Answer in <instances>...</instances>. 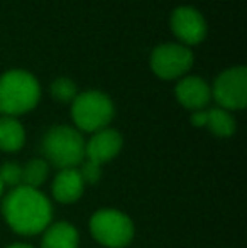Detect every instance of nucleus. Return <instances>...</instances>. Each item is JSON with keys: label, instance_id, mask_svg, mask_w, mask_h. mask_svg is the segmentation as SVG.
Segmentation results:
<instances>
[{"label": "nucleus", "instance_id": "obj_21", "mask_svg": "<svg viewBox=\"0 0 247 248\" xmlns=\"http://www.w3.org/2000/svg\"><path fill=\"white\" fill-rule=\"evenodd\" d=\"M2 193H3V184H2V181H0V198H2Z\"/></svg>", "mask_w": 247, "mask_h": 248}, {"label": "nucleus", "instance_id": "obj_13", "mask_svg": "<svg viewBox=\"0 0 247 248\" xmlns=\"http://www.w3.org/2000/svg\"><path fill=\"white\" fill-rule=\"evenodd\" d=\"M26 134L19 122L14 117L0 118V149L5 152H16L22 149Z\"/></svg>", "mask_w": 247, "mask_h": 248}, {"label": "nucleus", "instance_id": "obj_15", "mask_svg": "<svg viewBox=\"0 0 247 248\" xmlns=\"http://www.w3.org/2000/svg\"><path fill=\"white\" fill-rule=\"evenodd\" d=\"M48 177V164L41 159H34L22 167V186L37 189Z\"/></svg>", "mask_w": 247, "mask_h": 248}, {"label": "nucleus", "instance_id": "obj_14", "mask_svg": "<svg viewBox=\"0 0 247 248\" xmlns=\"http://www.w3.org/2000/svg\"><path fill=\"white\" fill-rule=\"evenodd\" d=\"M217 137H231L235 132V120L224 108L207 110V125Z\"/></svg>", "mask_w": 247, "mask_h": 248}, {"label": "nucleus", "instance_id": "obj_19", "mask_svg": "<svg viewBox=\"0 0 247 248\" xmlns=\"http://www.w3.org/2000/svg\"><path fill=\"white\" fill-rule=\"evenodd\" d=\"M191 124L195 127H205L207 125V110H198L191 115Z\"/></svg>", "mask_w": 247, "mask_h": 248}, {"label": "nucleus", "instance_id": "obj_2", "mask_svg": "<svg viewBox=\"0 0 247 248\" xmlns=\"http://www.w3.org/2000/svg\"><path fill=\"white\" fill-rule=\"evenodd\" d=\"M39 96V83L31 73L12 69L0 76V111L5 117H16L33 110Z\"/></svg>", "mask_w": 247, "mask_h": 248}, {"label": "nucleus", "instance_id": "obj_7", "mask_svg": "<svg viewBox=\"0 0 247 248\" xmlns=\"http://www.w3.org/2000/svg\"><path fill=\"white\" fill-rule=\"evenodd\" d=\"M193 64V54L180 44H163L151 54V68L159 78L175 79L185 75Z\"/></svg>", "mask_w": 247, "mask_h": 248}, {"label": "nucleus", "instance_id": "obj_8", "mask_svg": "<svg viewBox=\"0 0 247 248\" xmlns=\"http://www.w3.org/2000/svg\"><path fill=\"white\" fill-rule=\"evenodd\" d=\"M173 32L186 44H198L207 36L205 19L193 7H178L171 16Z\"/></svg>", "mask_w": 247, "mask_h": 248}, {"label": "nucleus", "instance_id": "obj_4", "mask_svg": "<svg viewBox=\"0 0 247 248\" xmlns=\"http://www.w3.org/2000/svg\"><path fill=\"white\" fill-rule=\"evenodd\" d=\"M71 115L75 124L85 132H99L110 124L114 103L100 92H85L73 100Z\"/></svg>", "mask_w": 247, "mask_h": 248}, {"label": "nucleus", "instance_id": "obj_20", "mask_svg": "<svg viewBox=\"0 0 247 248\" xmlns=\"http://www.w3.org/2000/svg\"><path fill=\"white\" fill-rule=\"evenodd\" d=\"M7 248H33L31 245H26V243H14V245L7 247Z\"/></svg>", "mask_w": 247, "mask_h": 248}, {"label": "nucleus", "instance_id": "obj_6", "mask_svg": "<svg viewBox=\"0 0 247 248\" xmlns=\"http://www.w3.org/2000/svg\"><path fill=\"white\" fill-rule=\"evenodd\" d=\"M212 93L224 110H242L247 103V69L237 66L224 71L215 79Z\"/></svg>", "mask_w": 247, "mask_h": 248}, {"label": "nucleus", "instance_id": "obj_9", "mask_svg": "<svg viewBox=\"0 0 247 248\" xmlns=\"http://www.w3.org/2000/svg\"><path fill=\"white\" fill-rule=\"evenodd\" d=\"M120 149H122V135L112 128H102L85 145V155L88 160L102 166L103 162L114 159L120 152Z\"/></svg>", "mask_w": 247, "mask_h": 248}, {"label": "nucleus", "instance_id": "obj_10", "mask_svg": "<svg viewBox=\"0 0 247 248\" xmlns=\"http://www.w3.org/2000/svg\"><path fill=\"white\" fill-rule=\"evenodd\" d=\"M210 88L200 76L183 78L176 86V98L185 108L190 110H203L210 101Z\"/></svg>", "mask_w": 247, "mask_h": 248}, {"label": "nucleus", "instance_id": "obj_12", "mask_svg": "<svg viewBox=\"0 0 247 248\" xmlns=\"http://www.w3.org/2000/svg\"><path fill=\"white\" fill-rule=\"evenodd\" d=\"M80 236L73 225L66 221L54 223L43 236V248H78Z\"/></svg>", "mask_w": 247, "mask_h": 248}, {"label": "nucleus", "instance_id": "obj_11", "mask_svg": "<svg viewBox=\"0 0 247 248\" xmlns=\"http://www.w3.org/2000/svg\"><path fill=\"white\" fill-rule=\"evenodd\" d=\"M83 187H85V183L76 167L61 169V172L53 183V196L60 202H75L82 198Z\"/></svg>", "mask_w": 247, "mask_h": 248}, {"label": "nucleus", "instance_id": "obj_1", "mask_svg": "<svg viewBox=\"0 0 247 248\" xmlns=\"http://www.w3.org/2000/svg\"><path fill=\"white\" fill-rule=\"evenodd\" d=\"M2 213L10 228L20 235H36L44 232L53 218V209L48 198L27 186L14 187L3 198Z\"/></svg>", "mask_w": 247, "mask_h": 248}, {"label": "nucleus", "instance_id": "obj_3", "mask_svg": "<svg viewBox=\"0 0 247 248\" xmlns=\"http://www.w3.org/2000/svg\"><path fill=\"white\" fill-rule=\"evenodd\" d=\"M44 155L60 169L76 167L85 159V140L75 128L60 125L53 127L43 140Z\"/></svg>", "mask_w": 247, "mask_h": 248}, {"label": "nucleus", "instance_id": "obj_18", "mask_svg": "<svg viewBox=\"0 0 247 248\" xmlns=\"http://www.w3.org/2000/svg\"><path fill=\"white\" fill-rule=\"evenodd\" d=\"M80 176H82L83 183L88 184H95L97 181L102 176V169H100V164L92 162V160L86 159L85 162H82V167H80Z\"/></svg>", "mask_w": 247, "mask_h": 248}, {"label": "nucleus", "instance_id": "obj_16", "mask_svg": "<svg viewBox=\"0 0 247 248\" xmlns=\"http://www.w3.org/2000/svg\"><path fill=\"white\" fill-rule=\"evenodd\" d=\"M51 95H53L54 100L61 101V103L73 101L76 98V85L68 78H60L51 86Z\"/></svg>", "mask_w": 247, "mask_h": 248}, {"label": "nucleus", "instance_id": "obj_5", "mask_svg": "<svg viewBox=\"0 0 247 248\" xmlns=\"http://www.w3.org/2000/svg\"><path fill=\"white\" fill-rule=\"evenodd\" d=\"M90 232L99 243L110 248L129 245L134 236V225L127 215L115 209L97 211L90 219Z\"/></svg>", "mask_w": 247, "mask_h": 248}, {"label": "nucleus", "instance_id": "obj_17", "mask_svg": "<svg viewBox=\"0 0 247 248\" xmlns=\"http://www.w3.org/2000/svg\"><path fill=\"white\" fill-rule=\"evenodd\" d=\"M0 181L9 186H22V167L16 162H5L0 167Z\"/></svg>", "mask_w": 247, "mask_h": 248}]
</instances>
